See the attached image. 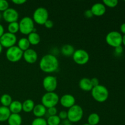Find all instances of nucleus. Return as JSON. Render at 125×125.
Returning a JSON list of instances; mask_svg holds the SVG:
<instances>
[{
    "mask_svg": "<svg viewBox=\"0 0 125 125\" xmlns=\"http://www.w3.org/2000/svg\"><path fill=\"white\" fill-rule=\"evenodd\" d=\"M59 67V60L57 57L52 54L44 55L39 62V67L44 73H54L58 70Z\"/></svg>",
    "mask_w": 125,
    "mask_h": 125,
    "instance_id": "f257e3e1",
    "label": "nucleus"
},
{
    "mask_svg": "<svg viewBox=\"0 0 125 125\" xmlns=\"http://www.w3.org/2000/svg\"><path fill=\"white\" fill-rule=\"evenodd\" d=\"M91 95L96 101L98 103H104L108 99L109 93L106 87L100 84L93 87L91 90Z\"/></svg>",
    "mask_w": 125,
    "mask_h": 125,
    "instance_id": "f03ea898",
    "label": "nucleus"
},
{
    "mask_svg": "<svg viewBox=\"0 0 125 125\" xmlns=\"http://www.w3.org/2000/svg\"><path fill=\"white\" fill-rule=\"evenodd\" d=\"M84 111L81 106L75 104L68 109L67 111V119L70 123H78L82 120Z\"/></svg>",
    "mask_w": 125,
    "mask_h": 125,
    "instance_id": "7ed1b4c3",
    "label": "nucleus"
},
{
    "mask_svg": "<svg viewBox=\"0 0 125 125\" xmlns=\"http://www.w3.org/2000/svg\"><path fill=\"white\" fill-rule=\"evenodd\" d=\"M59 95L54 92H46L42 97L41 104L46 109L56 107V105L59 103Z\"/></svg>",
    "mask_w": 125,
    "mask_h": 125,
    "instance_id": "20e7f679",
    "label": "nucleus"
},
{
    "mask_svg": "<svg viewBox=\"0 0 125 125\" xmlns=\"http://www.w3.org/2000/svg\"><path fill=\"white\" fill-rule=\"evenodd\" d=\"M19 31L23 35H28L32 32L35 26L32 18L29 17H24L21 19L19 23Z\"/></svg>",
    "mask_w": 125,
    "mask_h": 125,
    "instance_id": "39448f33",
    "label": "nucleus"
},
{
    "mask_svg": "<svg viewBox=\"0 0 125 125\" xmlns=\"http://www.w3.org/2000/svg\"><path fill=\"white\" fill-rule=\"evenodd\" d=\"M49 13L46 8L40 7L34 10L32 15V20L34 23L39 25H44L45 22L48 20Z\"/></svg>",
    "mask_w": 125,
    "mask_h": 125,
    "instance_id": "423d86ee",
    "label": "nucleus"
},
{
    "mask_svg": "<svg viewBox=\"0 0 125 125\" xmlns=\"http://www.w3.org/2000/svg\"><path fill=\"white\" fill-rule=\"evenodd\" d=\"M123 35L119 32L114 31L109 32L106 36V42L108 45L113 48L122 46Z\"/></svg>",
    "mask_w": 125,
    "mask_h": 125,
    "instance_id": "0eeeda50",
    "label": "nucleus"
},
{
    "mask_svg": "<svg viewBox=\"0 0 125 125\" xmlns=\"http://www.w3.org/2000/svg\"><path fill=\"white\" fill-rule=\"evenodd\" d=\"M23 51L17 45L7 48L6 52V59L11 62H17L23 58Z\"/></svg>",
    "mask_w": 125,
    "mask_h": 125,
    "instance_id": "6e6552de",
    "label": "nucleus"
},
{
    "mask_svg": "<svg viewBox=\"0 0 125 125\" xmlns=\"http://www.w3.org/2000/svg\"><path fill=\"white\" fill-rule=\"evenodd\" d=\"M73 61L79 65H84L88 63L90 59V56L88 52L83 49L75 50L73 56Z\"/></svg>",
    "mask_w": 125,
    "mask_h": 125,
    "instance_id": "1a4fd4ad",
    "label": "nucleus"
},
{
    "mask_svg": "<svg viewBox=\"0 0 125 125\" xmlns=\"http://www.w3.org/2000/svg\"><path fill=\"white\" fill-rule=\"evenodd\" d=\"M43 87L46 92H54L57 87V79L53 75H48L43 79Z\"/></svg>",
    "mask_w": 125,
    "mask_h": 125,
    "instance_id": "9d476101",
    "label": "nucleus"
},
{
    "mask_svg": "<svg viewBox=\"0 0 125 125\" xmlns=\"http://www.w3.org/2000/svg\"><path fill=\"white\" fill-rule=\"evenodd\" d=\"M17 43V37L15 34H11L7 32L0 37V44L2 47L9 48L15 46Z\"/></svg>",
    "mask_w": 125,
    "mask_h": 125,
    "instance_id": "9b49d317",
    "label": "nucleus"
},
{
    "mask_svg": "<svg viewBox=\"0 0 125 125\" xmlns=\"http://www.w3.org/2000/svg\"><path fill=\"white\" fill-rule=\"evenodd\" d=\"M2 18L9 23L17 22L19 18V14L17 10L9 7L2 12Z\"/></svg>",
    "mask_w": 125,
    "mask_h": 125,
    "instance_id": "f8f14e48",
    "label": "nucleus"
},
{
    "mask_svg": "<svg viewBox=\"0 0 125 125\" xmlns=\"http://www.w3.org/2000/svg\"><path fill=\"white\" fill-rule=\"evenodd\" d=\"M59 103L62 107L69 109L75 105L76 99L71 94H65L59 98Z\"/></svg>",
    "mask_w": 125,
    "mask_h": 125,
    "instance_id": "ddd939ff",
    "label": "nucleus"
},
{
    "mask_svg": "<svg viewBox=\"0 0 125 125\" xmlns=\"http://www.w3.org/2000/svg\"><path fill=\"white\" fill-rule=\"evenodd\" d=\"M23 57L27 63L33 64L35 63L38 59L37 52L33 49L29 48L23 52Z\"/></svg>",
    "mask_w": 125,
    "mask_h": 125,
    "instance_id": "4468645a",
    "label": "nucleus"
},
{
    "mask_svg": "<svg viewBox=\"0 0 125 125\" xmlns=\"http://www.w3.org/2000/svg\"><path fill=\"white\" fill-rule=\"evenodd\" d=\"M90 10H91L94 16L101 17L106 13V7L103 2H96L92 6Z\"/></svg>",
    "mask_w": 125,
    "mask_h": 125,
    "instance_id": "2eb2a0df",
    "label": "nucleus"
},
{
    "mask_svg": "<svg viewBox=\"0 0 125 125\" xmlns=\"http://www.w3.org/2000/svg\"><path fill=\"white\" fill-rule=\"evenodd\" d=\"M47 112V109L42 104L35 105L32 112L33 114L36 118H43V116L45 115Z\"/></svg>",
    "mask_w": 125,
    "mask_h": 125,
    "instance_id": "dca6fc26",
    "label": "nucleus"
},
{
    "mask_svg": "<svg viewBox=\"0 0 125 125\" xmlns=\"http://www.w3.org/2000/svg\"><path fill=\"white\" fill-rule=\"evenodd\" d=\"M79 87L82 90L85 92H90L93 89L90 79L88 78H83L79 81Z\"/></svg>",
    "mask_w": 125,
    "mask_h": 125,
    "instance_id": "f3484780",
    "label": "nucleus"
},
{
    "mask_svg": "<svg viewBox=\"0 0 125 125\" xmlns=\"http://www.w3.org/2000/svg\"><path fill=\"white\" fill-rule=\"evenodd\" d=\"M7 123L9 125H21V116L18 114H11L7 120Z\"/></svg>",
    "mask_w": 125,
    "mask_h": 125,
    "instance_id": "a211bd4d",
    "label": "nucleus"
},
{
    "mask_svg": "<svg viewBox=\"0 0 125 125\" xmlns=\"http://www.w3.org/2000/svg\"><path fill=\"white\" fill-rule=\"evenodd\" d=\"M11 114H20L22 111V103L18 100H15L12 102L9 107Z\"/></svg>",
    "mask_w": 125,
    "mask_h": 125,
    "instance_id": "6ab92c4d",
    "label": "nucleus"
},
{
    "mask_svg": "<svg viewBox=\"0 0 125 125\" xmlns=\"http://www.w3.org/2000/svg\"><path fill=\"white\" fill-rule=\"evenodd\" d=\"M34 107H35L34 101L31 99H28L22 103V111L26 113L32 112Z\"/></svg>",
    "mask_w": 125,
    "mask_h": 125,
    "instance_id": "aec40b11",
    "label": "nucleus"
},
{
    "mask_svg": "<svg viewBox=\"0 0 125 125\" xmlns=\"http://www.w3.org/2000/svg\"><path fill=\"white\" fill-rule=\"evenodd\" d=\"M61 53L62 55L65 56H67V57H70V56H73V53L75 51L74 46H72V45L70 44H65L61 49Z\"/></svg>",
    "mask_w": 125,
    "mask_h": 125,
    "instance_id": "412c9836",
    "label": "nucleus"
},
{
    "mask_svg": "<svg viewBox=\"0 0 125 125\" xmlns=\"http://www.w3.org/2000/svg\"><path fill=\"white\" fill-rule=\"evenodd\" d=\"M10 114L11 112L9 107L2 106H0V122L7 121Z\"/></svg>",
    "mask_w": 125,
    "mask_h": 125,
    "instance_id": "4be33fe9",
    "label": "nucleus"
},
{
    "mask_svg": "<svg viewBox=\"0 0 125 125\" xmlns=\"http://www.w3.org/2000/svg\"><path fill=\"white\" fill-rule=\"evenodd\" d=\"M27 39H28V41H29L30 45H34V46L39 45V43L40 42V39H41L40 35L37 32H32L29 34L28 35Z\"/></svg>",
    "mask_w": 125,
    "mask_h": 125,
    "instance_id": "5701e85b",
    "label": "nucleus"
},
{
    "mask_svg": "<svg viewBox=\"0 0 125 125\" xmlns=\"http://www.w3.org/2000/svg\"><path fill=\"white\" fill-rule=\"evenodd\" d=\"M30 43H29L28 39L26 37H22L18 40L17 42V46L22 51H25L29 49L30 47Z\"/></svg>",
    "mask_w": 125,
    "mask_h": 125,
    "instance_id": "b1692460",
    "label": "nucleus"
},
{
    "mask_svg": "<svg viewBox=\"0 0 125 125\" xmlns=\"http://www.w3.org/2000/svg\"><path fill=\"white\" fill-rule=\"evenodd\" d=\"M12 101H13V100H12V96L9 94H3L0 98V103L2 106L9 107Z\"/></svg>",
    "mask_w": 125,
    "mask_h": 125,
    "instance_id": "393cba45",
    "label": "nucleus"
},
{
    "mask_svg": "<svg viewBox=\"0 0 125 125\" xmlns=\"http://www.w3.org/2000/svg\"><path fill=\"white\" fill-rule=\"evenodd\" d=\"M87 122L90 125H97L100 122V115L95 112L90 114L88 117Z\"/></svg>",
    "mask_w": 125,
    "mask_h": 125,
    "instance_id": "a878e982",
    "label": "nucleus"
},
{
    "mask_svg": "<svg viewBox=\"0 0 125 125\" xmlns=\"http://www.w3.org/2000/svg\"><path fill=\"white\" fill-rule=\"evenodd\" d=\"M7 30L11 34H15L19 31V23L18 21L13 22V23H9L7 26Z\"/></svg>",
    "mask_w": 125,
    "mask_h": 125,
    "instance_id": "bb28decb",
    "label": "nucleus"
},
{
    "mask_svg": "<svg viewBox=\"0 0 125 125\" xmlns=\"http://www.w3.org/2000/svg\"><path fill=\"white\" fill-rule=\"evenodd\" d=\"M46 122L48 125H59L61 124V120L60 119L59 116L56 115L49 116L46 120Z\"/></svg>",
    "mask_w": 125,
    "mask_h": 125,
    "instance_id": "cd10ccee",
    "label": "nucleus"
},
{
    "mask_svg": "<svg viewBox=\"0 0 125 125\" xmlns=\"http://www.w3.org/2000/svg\"><path fill=\"white\" fill-rule=\"evenodd\" d=\"M103 3L106 7L114 8L118 5V1L117 0H104Z\"/></svg>",
    "mask_w": 125,
    "mask_h": 125,
    "instance_id": "c85d7f7f",
    "label": "nucleus"
},
{
    "mask_svg": "<svg viewBox=\"0 0 125 125\" xmlns=\"http://www.w3.org/2000/svg\"><path fill=\"white\" fill-rule=\"evenodd\" d=\"M31 125H48L46 120L44 118H35L32 120Z\"/></svg>",
    "mask_w": 125,
    "mask_h": 125,
    "instance_id": "c756f323",
    "label": "nucleus"
},
{
    "mask_svg": "<svg viewBox=\"0 0 125 125\" xmlns=\"http://www.w3.org/2000/svg\"><path fill=\"white\" fill-rule=\"evenodd\" d=\"M9 8V4L6 0H0V12H4Z\"/></svg>",
    "mask_w": 125,
    "mask_h": 125,
    "instance_id": "7c9ffc66",
    "label": "nucleus"
},
{
    "mask_svg": "<svg viewBox=\"0 0 125 125\" xmlns=\"http://www.w3.org/2000/svg\"><path fill=\"white\" fill-rule=\"evenodd\" d=\"M46 113L48 114L49 116L56 115L57 114V109L56 107H50V108L47 109V112H46Z\"/></svg>",
    "mask_w": 125,
    "mask_h": 125,
    "instance_id": "2f4dec72",
    "label": "nucleus"
},
{
    "mask_svg": "<svg viewBox=\"0 0 125 125\" xmlns=\"http://www.w3.org/2000/svg\"><path fill=\"white\" fill-rule=\"evenodd\" d=\"M57 115L59 116L61 120H65L67 119V111H61Z\"/></svg>",
    "mask_w": 125,
    "mask_h": 125,
    "instance_id": "473e14b6",
    "label": "nucleus"
},
{
    "mask_svg": "<svg viewBox=\"0 0 125 125\" xmlns=\"http://www.w3.org/2000/svg\"><path fill=\"white\" fill-rule=\"evenodd\" d=\"M123 52V48L122 46H119L118 47L115 48L114 50V53L117 56H120Z\"/></svg>",
    "mask_w": 125,
    "mask_h": 125,
    "instance_id": "72a5a7b5",
    "label": "nucleus"
},
{
    "mask_svg": "<svg viewBox=\"0 0 125 125\" xmlns=\"http://www.w3.org/2000/svg\"><path fill=\"white\" fill-rule=\"evenodd\" d=\"M44 26H45V28H47V29H51V28H52V27H53L54 23L52 20L48 19L46 22H45V23L44 24Z\"/></svg>",
    "mask_w": 125,
    "mask_h": 125,
    "instance_id": "f704fd0d",
    "label": "nucleus"
},
{
    "mask_svg": "<svg viewBox=\"0 0 125 125\" xmlns=\"http://www.w3.org/2000/svg\"><path fill=\"white\" fill-rule=\"evenodd\" d=\"M84 16H85V18H90L92 17H94V15H93L92 12L91 10L90 9H87L84 12Z\"/></svg>",
    "mask_w": 125,
    "mask_h": 125,
    "instance_id": "c9c22d12",
    "label": "nucleus"
},
{
    "mask_svg": "<svg viewBox=\"0 0 125 125\" xmlns=\"http://www.w3.org/2000/svg\"><path fill=\"white\" fill-rule=\"evenodd\" d=\"M90 81H91V83L93 87L100 85V82H99V79H98V78H92V79H90Z\"/></svg>",
    "mask_w": 125,
    "mask_h": 125,
    "instance_id": "e433bc0d",
    "label": "nucleus"
},
{
    "mask_svg": "<svg viewBox=\"0 0 125 125\" xmlns=\"http://www.w3.org/2000/svg\"><path fill=\"white\" fill-rule=\"evenodd\" d=\"M12 2L16 5H22L26 2V0H12Z\"/></svg>",
    "mask_w": 125,
    "mask_h": 125,
    "instance_id": "4c0bfd02",
    "label": "nucleus"
},
{
    "mask_svg": "<svg viewBox=\"0 0 125 125\" xmlns=\"http://www.w3.org/2000/svg\"><path fill=\"white\" fill-rule=\"evenodd\" d=\"M120 31L122 34L125 35V23L121 24L120 26Z\"/></svg>",
    "mask_w": 125,
    "mask_h": 125,
    "instance_id": "58836bf2",
    "label": "nucleus"
},
{
    "mask_svg": "<svg viewBox=\"0 0 125 125\" xmlns=\"http://www.w3.org/2000/svg\"><path fill=\"white\" fill-rule=\"evenodd\" d=\"M4 34V28L1 24H0V37Z\"/></svg>",
    "mask_w": 125,
    "mask_h": 125,
    "instance_id": "ea45409f",
    "label": "nucleus"
},
{
    "mask_svg": "<svg viewBox=\"0 0 125 125\" xmlns=\"http://www.w3.org/2000/svg\"><path fill=\"white\" fill-rule=\"evenodd\" d=\"M122 44L125 46V35H123V39H122Z\"/></svg>",
    "mask_w": 125,
    "mask_h": 125,
    "instance_id": "a19ab883",
    "label": "nucleus"
},
{
    "mask_svg": "<svg viewBox=\"0 0 125 125\" xmlns=\"http://www.w3.org/2000/svg\"><path fill=\"white\" fill-rule=\"evenodd\" d=\"M2 48H3V47H2V45H1V44H0V54H1V52H2Z\"/></svg>",
    "mask_w": 125,
    "mask_h": 125,
    "instance_id": "79ce46f5",
    "label": "nucleus"
},
{
    "mask_svg": "<svg viewBox=\"0 0 125 125\" xmlns=\"http://www.w3.org/2000/svg\"><path fill=\"white\" fill-rule=\"evenodd\" d=\"M2 18V13L0 12V20Z\"/></svg>",
    "mask_w": 125,
    "mask_h": 125,
    "instance_id": "37998d69",
    "label": "nucleus"
},
{
    "mask_svg": "<svg viewBox=\"0 0 125 125\" xmlns=\"http://www.w3.org/2000/svg\"><path fill=\"white\" fill-rule=\"evenodd\" d=\"M90 125L88 124V123H85V124H84V125Z\"/></svg>",
    "mask_w": 125,
    "mask_h": 125,
    "instance_id": "c03bdc74",
    "label": "nucleus"
},
{
    "mask_svg": "<svg viewBox=\"0 0 125 125\" xmlns=\"http://www.w3.org/2000/svg\"><path fill=\"white\" fill-rule=\"evenodd\" d=\"M72 125L71 123H69V124H67V125Z\"/></svg>",
    "mask_w": 125,
    "mask_h": 125,
    "instance_id": "a18cd8bd",
    "label": "nucleus"
},
{
    "mask_svg": "<svg viewBox=\"0 0 125 125\" xmlns=\"http://www.w3.org/2000/svg\"><path fill=\"white\" fill-rule=\"evenodd\" d=\"M63 125L62 124H60V125Z\"/></svg>",
    "mask_w": 125,
    "mask_h": 125,
    "instance_id": "49530a36",
    "label": "nucleus"
}]
</instances>
